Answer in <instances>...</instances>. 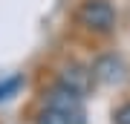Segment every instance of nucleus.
Listing matches in <instances>:
<instances>
[{"label":"nucleus","mask_w":130,"mask_h":124,"mask_svg":"<svg viewBox=\"0 0 130 124\" xmlns=\"http://www.w3.org/2000/svg\"><path fill=\"white\" fill-rule=\"evenodd\" d=\"M38 124H81V121H75L72 115H67L64 110H58V107H49V104H46V110L38 115Z\"/></svg>","instance_id":"nucleus-5"},{"label":"nucleus","mask_w":130,"mask_h":124,"mask_svg":"<svg viewBox=\"0 0 130 124\" xmlns=\"http://www.w3.org/2000/svg\"><path fill=\"white\" fill-rule=\"evenodd\" d=\"M46 104H49V107H58V110H64L67 115H72L75 121H81V95H75V92L67 90L64 84H58V87L49 90Z\"/></svg>","instance_id":"nucleus-3"},{"label":"nucleus","mask_w":130,"mask_h":124,"mask_svg":"<svg viewBox=\"0 0 130 124\" xmlns=\"http://www.w3.org/2000/svg\"><path fill=\"white\" fill-rule=\"evenodd\" d=\"M78 23L93 32H113L116 29V9L107 0H84L78 6Z\"/></svg>","instance_id":"nucleus-1"},{"label":"nucleus","mask_w":130,"mask_h":124,"mask_svg":"<svg viewBox=\"0 0 130 124\" xmlns=\"http://www.w3.org/2000/svg\"><path fill=\"white\" fill-rule=\"evenodd\" d=\"M18 87H20V78H12L9 84H3V87H0V98H9L6 92H12V90H18Z\"/></svg>","instance_id":"nucleus-7"},{"label":"nucleus","mask_w":130,"mask_h":124,"mask_svg":"<svg viewBox=\"0 0 130 124\" xmlns=\"http://www.w3.org/2000/svg\"><path fill=\"white\" fill-rule=\"evenodd\" d=\"M113 124H130V101L121 104L116 113H113Z\"/></svg>","instance_id":"nucleus-6"},{"label":"nucleus","mask_w":130,"mask_h":124,"mask_svg":"<svg viewBox=\"0 0 130 124\" xmlns=\"http://www.w3.org/2000/svg\"><path fill=\"white\" fill-rule=\"evenodd\" d=\"M58 84H64L67 90H72L75 95H87L90 90H93V84H95V78H93V69L90 66H81V64H72V66H67L64 72H61V81Z\"/></svg>","instance_id":"nucleus-2"},{"label":"nucleus","mask_w":130,"mask_h":124,"mask_svg":"<svg viewBox=\"0 0 130 124\" xmlns=\"http://www.w3.org/2000/svg\"><path fill=\"white\" fill-rule=\"evenodd\" d=\"M90 69H93V78L98 84H119L124 78V64H121V58H116V55H101Z\"/></svg>","instance_id":"nucleus-4"}]
</instances>
